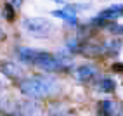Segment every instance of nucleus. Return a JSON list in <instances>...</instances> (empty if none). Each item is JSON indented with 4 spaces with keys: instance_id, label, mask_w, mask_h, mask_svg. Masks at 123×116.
<instances>
[{
    "instance_id": "obj_6",
    "label": "nucleus",
    "mask_w": 123,
    "mask_h": 116,
    "mask_svg": "<svg viewBox=\"0 0 123 116\" xmlns=\"http://www.w3.org/2000/svg\"><path fill=\"white\" fill-rule=\"evenodd\" d=\"M95 68H92V66H81V68L78 69V78L81 81H90L92 78H95Z\"/></svg>"
},
{
    "instance_id": "obj_5",
    "label": "nucleus",
    "mask_w": 123,
    "mask_h": 116,
    "mask_svg": "<svg viewBox=\"0 0 123 116\" xmlns=\"http://www.w3.org/2000/svg\"><path fill=\"white\" fill-rule=\"evenodd\" d=\"M120 14H121V7L116 5V7H109V9L102 11L97 19H101V21H113V19H116Z\"/></svg>"
},
{
    "instance_id": "obj_10",
    "label": "nucleus",
    "mask_w": 123,
    "mask_h": 116,
    "mask_svg": "<svg viewBox=\"0 0 123 116\" xmlns=\"http://www.w3.org/2000/svg\"><path fill=\"white\" fill-rule=\"evenodd\" d=\"M97 88L101 90V92H106V94H111L114 92V81L111 78H102L99 81V85H97Z\"/></svg>"
},
{
    "instance_id": "obj_4",
    "label": "nucleus",
    "mask_w": 123,
    "mask_h": 116,
    "mask_svg": "<svg viewBox=\"0 0 123 116\" xmlns=\"http://www.w3.org/2000/svg\"><path fill=\"white\" fill-rule=\"evenodd\" d=\"M0 71H2L7 78H19L21 76V69L14 62H2L0 64Z\"/></svg>"
},
{
    "instance_id": "obj_8",
    "label": "nucleus",
    "mask_w": 123,
    "mask_h": 116,
    "mask_svg": "<svg viewBox=\"0 0 123 116\" xmlns=\"http://www.w3.org/2000/svg\"><path fill=\"white\" fill-rule=\"evenodd\" d=\"M116 111V104H113L109 101H102L99 102V114L101 116H113Z\"/></svg>"
},
{
    "instance_id": "obj_9",
    "label": "nucleus",
    "mask_w": 123,
    "mask_h": 116,
    "mask_svg": "<svg viewBox=\"0 0 123 116\" xmlns=\"http://www.w3.org/2000/svg\"><path fill=\"white\" fill-rule=\"evenodd\" d=\"M37 54H38V50H35V49H19V57L24 62H30V64L35 62Z\"/></svg>"
},
{
    "instance_id": "obj_7",
    "label": "nucleus",
    "mask_w": 123,
    "mask_h": 116,
    "mask_svg": "<svg viewBox=\"0 0 123 116\" xmlns=\"http://www.w3.org/2000/svg\"><path fill=\"white\" fill-rule=\"evenodd\" d=\"M55 18H62V19H66L69 24H76V16H75V12L71 11V7H66L64 11H54L52 12Z\"/></svg>"
},
{
    "instance_id": "obj_12",
    "label": "nucleus",
    "mask_w": 123,
    "mask_h": 116,
    "mask_svg": "<svg viewBox=\"0 0 123 116\" xmlns=\"http://www.w3.org/2000/svg\"><path fill=\"white\" fill-rule=\"evenodd\" d=\"M114 71H116V73H121V64H120V62H116V66H114Z\"/></svg>"
},
{
    "instance_id": "obj_3",
    "label": "nucleus",
    "mask_w": 123,
    "mask_h": 116,
    "mask_svg": "<svg viewBox=\"0 0 123 116\" xmlns=\"http://www.w3.org/2000/svg\"><path fill=\"white\" fill-rule=\"evenodd\" d=\"M38 68H42L45 71H57L61 68V62L57 57H54L52 54H49V52H43V50H38L37 57H35V62Z\"/></svg>"
},
{
    "instance_id": "obj_2",
    "label": "nucleus",
    "mask_w": 123,
    "mask_h": 116,
    "mask_svg": "<svg viewBox=\"0 0 123 116\" xmlns=\"http://www.w3.org/2000/svg\"><path fill=\"white\" fill-rule=\"evenodd\" d=\"M24 30H26L30 35H33L35 38H47L50 33L54 31V26L47 19L42 18H33V19H26L23 23Z\"/></svg>"
},
{
    "instance_id": "obj_1",
    "label": "nucleus",
    "mask_w": 123,
    "mask_h": 116,
    "mask_svg": "<svg viewBox=\"0 0 123 116\" xmlns=\"http://www.w3.org/2000/svg\"><path fill=\"white\" fill-rule=\"evenodd\" d=\"M19 88H21L23 94L40 99V97H47V95L54 94L57 90V85H55V81L50 80V78H38V76H35V78L23 80Z\"/></svg>"
},
{
    "instance_id": "obj_13",
    "label": "nucleus",
    "mask_w": 123,
    "mask_h": 116,
    "mask_svg": "<svg viewBox=\"0 0 123 116\" xmlns=\"http://www.w3.org/2000/svg\"><path fill=\"white\" fill-rule=\"evenodd\" d=\"M5 116H16V114H5Z\"/></svg>"
},
{
    "instance_id": "obj_11",
    "label": "nucleus",
    "mask_w": 123,
    "mask_h": 116,
    "mask_svg": "<svg viewBox=\"0 0 123 116\" xmlns=\"http://www.w3.org/2000/svg\"><path fill=\"white\" fill-rule=\"evenodd\" d=\"M4 18L9 23H12L16 19V7L12 4H5V7H4Z\"/></svg>"
}]
</instances>
